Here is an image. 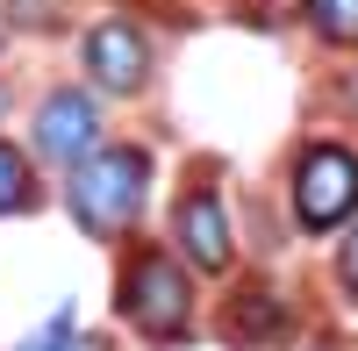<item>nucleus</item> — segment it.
<instances>
[{
	"instance_id": "12",
	"label": "nucleus",
	"mask_w": 358,
	"mask_h": 351,
	"mask_svg": "<svg viewBox=\"0 0 358 351\" xmlns=\"http://www.w3.org/2000/svg\"><path fill=\"white\" fill-rule=\"evenodd\" d=\"M344 94H351V101H358V72H351V86H344Z\"/></svg>"
},
{
	"instance_id": "2",
	"label": "nucleus",
	"mask_w": 358,
	"mask_h": 351,
	"mask_svg": "<svg viewBox=\"0 0 358 351\" xmlns=\"http://www.w3.org/2000/svg\"><path fill=\"white\" fill-rule=\"evenodd\" d=\"M122 315L143 330V337H179L194 315V294H187V273L172 266V258L143 251L136 266L122 273Z\"/></svg>"
},
{
	"instance_id": "5",
	"label": "nucleus",
	"mask_w": 358,
	"mask_h": 351,
	"mask_svg": "<svg viewBox=\"0 0 358 351\" xmlns=\"http://www.w3.org/2000/svg\"><path fill=\"white\" fill-rule=\"evenodd\" d=\"M86 72H94V86H108V94H136L143 72H151V43H143L129 22H101L94 36H86Z\"/></svg>"
},
{
	"instance_id": "11",
	"label": "nucleus",
	"mask_w": 358,
	"mask_h": 351,
	"mask_svg": "<svg viewBox=\"0 0 358 351\" xmlns=\"http://www.w3.org/2000/svg\"><path fill=\"white\" fill-rule=\"evenodd\" d=\"M344 273H351V280H358V237H351V251H344Z\"/></svg>"
},
{
	"instance_id": "8",
	"label": "nucleus",
	"mask_w": 358,
	"mask_h": 351,
	"mask_svg": "<svg viewBox=\"0 0 358 351\" xmlns=\"http://www.w3.org/2000/svg\"><path fill=\"white\" fill-rule=\"evenodd\" d=\"M308 15L330 43H358V0H308Z\"/></svg>"
},
{
	"instance_id": "4",
	"label": "nucleus",
	"mask_w": 358,
	"mask_h": 351,
	"mask_svg": "<svg viewBox=\"0 0 358 351\" xmlns=\"http://www.w3.org/2000/svg\"><path fill=\"white\" fill-rule=\"evenodd\" d=\"M101 136V115H94V94H79V86H65V94H50L43 115H36V151L57 158V165H79L86 151H94Z\"/></svg>"
},
{
	"instance_id": "7",
	"label": "nucleus",
	"mask_w": 358,
	"mask_h": 351,
	"mask_svg": "<svg viewBox=\"0 0 358 351\" xmlns=\"http://www.w3.org/2000/svg\"><path fill=\"white\" fill-rule=\"evenodd\" d=\"M280 323H287V308L265 294V287H236L229 308H222V337H229V344H244V351L273 344V330H280Z\"/></svg>"
},
{
	"instance_id": "10",
	"label": "nucleus",
	"mask_w": 358,
	"mask_h": 351,
	"mask_svg": "<svg viewBox=\"0 0 358 351\" xmlns=\"http://www.w3.org/2000/svg\"><path fill=\"white\" fill-rule=\"evenodd\" d=\"M22 351H94V344H72V337H36V344H22Z\"/></svg>"
},
{
	"instance_id": "1",
	"label": "nucleus",
	"mask_w": 358,
	"mask_h": 351,
	"mask_svg": "<svg viewBox=\"0 0 358 351\" xmlns=\"http://www.w3.org/2000/svg\"><path fill=\"white\" fill-rule=\"evenodd\" d=\"M143 180H151V158L143 151H101L72 172V215L86 237H115L129 229L143 208Z\"/></svg>"
},
{
	"instance_id": "3",
	"label": "nucleus",
	"mask_w": 358,
	"mask_h": 351,
	"mask_svg": "<svg viewBox=\"0 0 358 351\" xmlns=\"http://www.w3.org/2000/svg\"><path fill=\"white\" fill-rule=\"evenodd\" d=\"M294 208H301L308 229H337L358 208V158L337 151V143H315L294 172Z\"/></svg>"
},
{
	"instance_id": "6",
	"label": "nucleus",
	"mask_w": 358,
	"mask_h": 351,
	"mask_svg": "<svg viewBox=\"0 0 358 351\" xmlns=\"http://www.w3.org/2000/svg\"><path fill=\"white\" fill-rule=\"evenodd\" d=\"M179 251L194 258L201 273H215V266H229V215H222V201L208 194V187H194L187 201H179Z\"/></svg>"
},
{
	"instance_id": "9",
	"label": "nucleus",
	"mask_w": 358,
	"mask_h": 351,
	"mask_svg": "<svg viewBox=\"0 0 358 351\" xmlns=\"http://www.w3.org/2000/svg\"><path fill=\"white\" fill-rule=\"evenodd\" d=\"M22 201H29V172H22V158L8 151V143H0V215L22 208Z\"/></svg>"
}]
</instances>
